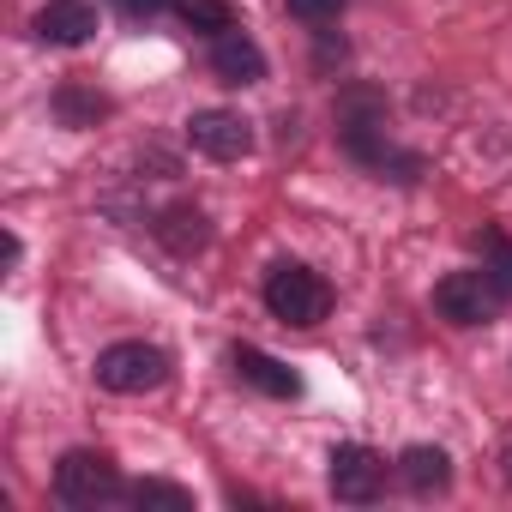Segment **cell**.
<instances>
[{
	"mask_svg": "<svg viewBox=\"0 0 512 512\" xmlns=\"http://www.w3.org/2000/svg\"><path fill=\"white\" fill-rule=\"evenodd\" d=\"M133 500H139V506H175V512H187V506H193V494H187V488H175V482H139V488H133Z\"/></svg>",
	"mask_w": 512,
	"mask_h": 512,
	"instance_id": "9a60e30c",
	"label": "cell"
},
{
	"mask_svg": "<svg viewBox=\"0 0 512 512\" xmlns=\"http://www.w3.org/2000/svg\"><path fill=\"white\" fill-rule=\"evenodd\" d=\"M187 139H193V151H205V157H217V163H241V157L253 151L247 121L229 115V109H199V115L187 121Z\"/></svg>",
	"mask_w": 512,
	"mask_h": 512,
	"instance_id": "277c9868",
	"label": "cell"
},
{
	"mask_svg": "<svg viewBox=\"0 0 512 512\" xmlns=\"http://www.w3.org/2000/svg\"><path fill=\"white\" fill-rule=\"evenodd\" d=\"M157 235H163L175 253H193V247H205V217H199L193 205H175V211H163Z\"/></svg>",
	"mask_w": 512,
	"mask_h": 512,
	"instance_id": "7c38bea8",
	"label": "cell"
},
{
	"mask_svg": "<svg viewBox=\"0 0 512 512\" xmlns=\"http://www.w3.org/2000/svg\"><path fill=\"white\" fill-rule=\"evenodd\" d=\"M235 374L247 380V386H260V392H272V398H296V374L278 362V356H266V350H253V344H241L235 356Z\"/></svg>",
	"mask_w": 512,
	"mask_h": 512,
	"instance_id": "9c48e42d",
	"label": "cell"
},
{
	"mask_svg": "<svg viewBox=\"0 0 512 512\" xmlns=\"http://www.w3.org/2000/svg\"><path fill=\"white\" fill-rule=\"evenodd\" d=\"M266 308H272L284 326H320V320L332 314V290H326V278L308 272V266H278V272L266 278Z\"/></svg>",
	"mask_w": 512,
	"mask_h": 512,
	"instance_id": "6da1fadb",
	"label": "cell"
},
{
	"mask_svg": "<svg viewBox=\"0 0 512 512\" xmlns=\"http://www.w3.org/2000/svg\"><path fill=\"white\" fill-rule=\"evenodd\" d=\"M169 0H121V13H133V19H151V13H163Z\"/></svg>",
	"mask_w": 512,
	"mask_h": 512,
	"instance_id": "e0dca14e",
	"label": "cell"
},
{
	"mask_svg": "<svg viewBox=\"0 0 512 512\" xmlns=\"http://www.w3.org/2000/svg\"><path fill=\"white\" fill-rule=\"evenodd\" d=\"M169 380V356L157 350V344H109L103 356H97V386H109V392H151V386H163Z\"/></svg>",
	"mask_w": 512,
	"mask_h": 512,
	"instance_id": "7a4b0ae2",
	"label": "cell"
},
{
	"mask_svg": "<svg viewBox=\"0 0 512 512\" xmlns=\"http://www.w3.org/2000/svg\"><path fill=\"white\" fill-rule=\"evenodd\" d=\"M211 73L223 85H260L266 79V55H260V43H253V37L223 31V37H211Z\"/></svg>",
	"mask_w": 512,
	"mask_h": 512,
	"instance_id": "52a82bcc",
	"label": "cell"
},
{
	"mask_svg": "<svg viewBox=\"0 0 512 512\" xmlns=\"http://www.w3.org/2000/svg\"><path fill=\"white\" fill-rule=\"evenodd\" d=\"M91 31H97L91 0H49V7L37 13V37H43V43H61V49L85 43Z\"/></svg>",
	"mask_w": 512,
	"mask_h": 512,
	"instance_id": "ba28073f",
	"label": "cell"
},
{
	"mask_svg": "<svg viewBox=\"0 0 512 512\" xmlns=\"http://www.w3.org/2000/svg\"><path fill=\"white\" fill-rule=\"evenodd\" d=\"M175 13H181L193 31H205V37L235 31V7H229V0H175Z\"/></svg>",
	"mask_w": 512,
	"mask_h": 512,
	"instance_id": "4fadbf2b",
	"label": "cell"
},
{
	"mask_svg": "<svg viewBox=\"0 0 512 512\" xmlns=\"http://www.w3.org/2000/svg\"><path fill=\"white\" fill-rule=\"evenodd\" d=\"M55 103H61L67 127H91L97 115H109V103H103V97H91V91H73V85H67V91H61Z\"/></svg>",
	"mask_w": 512,
	"mask_h": 512,
	"instance_id": "5bb4252c",
	"label": "cell"
},
{
	"mask_svg": "<svg viewBox=\"0 0 512 512\" xmlns=\"http://www.w3.org/2000/svg\"><path fill=\"white\" fill-rule=\"evenodd\" d=\"M398 470H404V482H410L416 494H440V488L452 482V458H446L440 446H410V452L398 458Z\"/></svg>",
	"mask_w": 512,
	"mask_h": 512,
	"instance_id": "30bf717a",
	"label": "cell"
},
{
	"mask_svg": "<svg viewBox=\"0 0 512 512\" xmlns=\"http://www.w3.org/2000/svg\"><path fill=\"white\" fill-rule=\"evenodd\" d=\"M494 302H500V296H494V284H488L482 272H452V278L434 284V308H440L452 326H482Z\"/></svg>",
	"mask_w": 512,
	"mask_h": 512,
	"instance_id": "5b68a950",
	"label": "cell"
},
{
	"mask_svg": "<svg viewBox=\"0 0 512 512\" xmlns=\"http://www.w3.org/2000/svg\"><path fill=\"white\" fill-rule=\"evenodd\" d=\"M380 482H386V464H380L368 446H338V452H332V494H338V500L362 506V500L380 494Z\"/></svg>",
	"mask_w": 512,
	"mask_h": 512,
	"instance_id": "8992f818",
	"label": "cell"
},
{
	"mask_svg": "<svg viewBox=\"0 0 512 512\" xmlns=\"http://www.w3.org/2000/svg\"><path fill=\"white\" fill-rule=\"evenodd\" d=\"M290 13L308 19V25H332V19L344 13V0H290Z\"/></svg>",
	"mask_w": 512,
	"mask_h": 512,
	"instance_id": "2e32d148",
	"label": "cell"
},
{
	"mask_svg": "<svg viewBox=\"0 0 512 512\" xmlns=\"http://www.w3.org/2000/svg\"><path fill=\"white\" fill-rule=\"evenodd\" d=\"M55 488H61V500H73V506H97V500H109V494H121V470H115V458L109 452H67L61 464H55Z\"/></svg>",
	"mask_w": 512,
	"mask_h": 512,
	"instance_id": "3957f363",
	"label": "cell"
},
{
	"mask_svg": "<svg viewBox=\"0 0 512 512\" xmlns=\"http://www.w3.org/2000/svg\"><path fill=\"white\" fill-rule=\"evenodd\" d=\"M476 247H482V260H488V266H482V278L494 284V296H512V241H506L500 229H482V235H476Z\"/></svg>",
	"mask_w": 512,
	"mask_h": 512,
	"instance_id": "8fae6325",
	"label": "cell"
}]
</instances>
